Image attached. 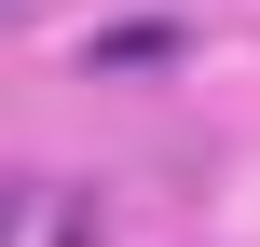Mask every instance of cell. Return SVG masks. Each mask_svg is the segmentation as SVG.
I'll use <instances>...</instances> for the list:
<instances>
[{"label":"cell","mask_w":260,"mask_h":247,"mask_svg":"<svg viewBox=\"0 0 260 247\" xmlns=\"http://www.w3.org/2000/svg\"><path fill=\"white\" fill-rule=\"evenodd\" d=\"M178 55V28L165 14H137V28H96V69H165Z\"/></svg>","instance_id":"cell-1"},{"label":"cell","mask_w":260,"mask_h":247,"mask_svg":"<svg viewBox=\"0 0 260 247\" xmlns=\"http://www.w3.org/2000/svg\"><path fill=\"white\" fill-rule=\"evenodd\" d=\"M14 234H27V193H14V179H0V247H14Z\"/></svg>","instance_id":"cell-2"}]
</instances>
